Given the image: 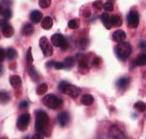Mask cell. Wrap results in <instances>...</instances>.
I'll use <instances>...</instances> for the list:
<instances>
[{
	"label": "cell",
	"mask_w": 146,
	"mask_h": 139,
	"mask_svg": "<svg viewBox=\"0 0 146 139\" xmlns=\"http://www.w3.org/2000/svg\"><path fill=\"white\" fill-rule=\"evenodd\" d=\"M35 130L38 133L48 138L51 134L50 120L44 111L37 110L35 112Z\"/></svg>",
	"instance_id": "1"
},
{
	"label": "cell",
	"mask_w": 146,
	"mask_h": 139,
	"mask_svg": "<svg viewBox=\"0 0 146 139\" xmlns=\"http://www.w3.org/2000/svg\"><path fill=\"white\" fill-rule=\"evenodd\" d=\"M114 52L118 58L122 61H124L131 55L132 46L128 42H121L114 47Z\"/></svg>",
	"instance_id": "2"
},
{
	"label": "cell",
	"mask_w": 146,
	"mask_h": 139,
	"mask_svg": "<svg viewBox=\"0 0 146 139\" xmlns=\"http://www.w3.org/2000/svg\"><path fill=\"white\" fill-rule=\"evenodd\" d=\"M58 89L61 92L64 93L68 96H69L71 98H77L79 96V94L81 92V90L79 89V87L71 85L69 83H68L67 81H62L59 84H58Z\"/></svg>",
	"instance_id": "3"
},
{
	"label": "cell",
	"mask_w": 146,
	"mask_h": 139,
	"mask_svg": "<svg viewBox=\"0 0 146 139\" xmlns=\"http://www.w3.org/2000/svg\"><path fill=\"white\" fill-rule=\"evenodd\" d=\"M42 102L49 109H57L63 105V100L54 94H48L42 99Z\"/></svg>",
	"instance_id": "4"
},
{
	"label": "cell",
	"mask_w": 146,
	"mask_h": 139,
	"mask_svg": "<svg viewBox=\"0 0 146 139\" xmlns=\"http://www.w3.org/2000/svg\"><path fill=\"white\" fill-rule=\"evenodd\" d=\"M39 46H40V49L44 56H47V57L52 56V55L54 53V48H53V45L51 44V42L48 41L47 37L43 36L40 38Z\"/></svg>",
	"instance_id": "5"
},
{
	"label": "cell",
	"mask_w": 146,
	"mask_h": 139,
	"mask_svg": "<svg viewBox=\"0 0 146 139\" xmlns=\"http://www.w3.org/2000/svg\"><path fill=\"white\" fill-rule=\"evenodd\" d=\"M51 44L55 47L61 48L62 50H67L68 43L61 34H54L51 36Z\"/></svg>",
	"instance_id": "6"
},
{
	"label": "cell",
	"mask_w": 146,
	"mask_h": 139,
	"mask_svg": "<svg viewBox=\"0 0 146 139\" xmlns=\"http://www.w3.org/2000/svg\"><path fill=\"white\" fill-rule=\"evenodd\" d=\"M127 23L129 28L136 29L139 23V15L135 10H130L127 14Z\"/></svg>",
	"instance_id": "7"
},
{
	"label": "cell",
	"mask_w": 146,
	"mask_h": 139,
	"mask_svg": "<svg viewBox=\"0 0 146 139\" xmlns=\"http://www.w3.org/2000/svg\"><path fill=\"white\" fill-rule=\"evenodd\" d=\"M30 119L31 116L29 113H24L19 117L18 121H17V128L19 131L24 132L28 129L29 124L30 122Z\"/></svg>",
	"instance_id": "8"
},
{
	"label": "cell",
	"mask_w": 146,
	"mask_h": 139,
	"mask_svg": "<svg viewBox=\"0 0 146 139\" xmlns=\"http://www.w3.org/2000/svg\"><path fill=\"white\" fill-rule=\"evenodd\" d=\"M1 31L5 38H11L14 35V29L6 19L1 20Z\"/></svg>",
	"instance_id": "9"
},
{
	"label": "cell",
	"mask_w": 146,
	"mask_h": 139,
	"mask_svg": "<svg viewBox=\"0 0 146 139\" xmlns=\"http://www.w3.org/2000/svg\"><path fill=\"white\" fill-rule=\"evenodd\" d=\"M109 135L111 139H126L125 134L116 125H112L109 130Z\"/></svg>",
	"instance_id": "10"
},
{
	"label": "cell",
	"mask_w": 146,
	"mask_h": 139,
	"mask_svg": "<svg viewBox=\"0 0 146 139\" xmlns=\"http://www.w3.org/2000/svg\"><path fill=\"white\" fill-rule=\"evenodd\" d=\"M57 119H58V122L61 127H66L69 121H70V115L68 112H60L58 116H57Z\"/></svg>",
	"instance_id": "11"
},
{
	"label": "cell",
	"mask_w": 146,
	"mask_h": 139,
	"mask_svg": "<svg viewBox=\"0 0 146 139\" xmlns=\"http://www.w3.org/2000/svg\"><path fill=\"white\" fill-rule=\"evenodd\" d=\"M79 70L80 73L85 74L89 70V61L85 55H81L79 59Z\"/></svg>",
	"instance_id": "12"
},
{
	"label": "cell",
	"mask_w": 146,
	"mask_h": 139,
	"mask_svg": "<svg viewBox=\"0 0 146 139\" xmlns=\"http://www.w3.org/2000/svg\"><path fill=\"white\" fill-rule=\"evenodd\" d=\"M112 39L114 42H117V43L124 42L125 39H126V33L124 32V30L117 29L113 33Z\"/></svg>",
	"instance_id": "13"
},
{
	"label": "cell",
	"mask_w": 146,
	"mask_h": 139,
	"mask_svg": "<svg viewBox=\"0 0 146 139\" xmlns=\"http://www.w3.org/2000/svg\"><path fill=\"white\" fill-rule=\"evenodd\" d=\"M27 71H28V74L30 76L31 80L34 81V82H38V81H39L38 73L37 70H36V68L34 67V65H29L28 67H27Z\"/></svg>",
	"instance_id": "14"
},
{
	"label": "cell",
	"mask_w": 146,
	"mask_h": 139,
	"mask_svg": "<svg viewBox=\"0 0 146 139\" xmlns=\"http://www.w3.org/2000/svg\"><path fill=\"white\" fill-rule=\"evenodd\" d=\"M129 83H130V78L128 76H123L117 81L116 86L118 88H119L121 90H124L129 86Z\"/></svg>",
	"instance_id": "15"
},
{
	"label": "cell",
	"mask_w": 146,
	"mask_h": 139,
	"mask_svg": "<svg viewBox=\"0 0 146 139\" xmlns=\"http://www.w3.org/2000/svg\"><path fill=\"white\" fill-rule=\"evenodd\" d=\"M21 33L23 36H30L34 33V27L32 23H26L22 27Z\"/></svg>",
	"instance_id": "16"
},
{
	"label": "cell",
	"mask_w": 146,
	"mask_h": 139,
	"mask_svg": "<svg viewBox=\"0 0 146 139\" xmlns=\"http://www.w3.org/2000/svg\"><path fill=\"white\" fill-rule=\"evenodd\" d=\"M9 82L13 88H19L22 85V79L19 76L13 75L9 77Z\"/></svg>",
	"instance_id": "17"
},
{
	"label": "cell",
	"mask_w": 146,
	"mask_h": 139,
	"mask_svg": "<svg viewBox=\"0 0 146 139\" xmlns=\"http://www.w3.org/2000/svg\"><path fill=\"white\" fill-rule=\"evenodd\" d=\"M30 20L34 23H38L40 22L43 19V13L38 10H34L31 12L30 15H29Z\"/></svg>",
	"instance_id": "18"
},
{
	"label": "cell",
	"mask_w": 146,
	"mask_h": 139,
	"mask_svg": "<svg viewBox=\"0 0 146 139\" xmlns=\"http://www.w3.org/2000/svg\"><path fill=\"white\" fill-rule=\"evenodd\" d=\"M53 24H54L53 19L50 16H46L44 19L42 20L41 26H42L43 29H44L46 30H48V29H50L53 27Z\"/></svg>",
	"instance_id": "19"
},
{
	"label": "cell",
	"mask_w": 146,
	"mask_h": 139,
	"mask_svg": "<svg viewBox=\"0 0 146 139\" xmlns=\"http://www.w3.org/2000/svg\"><path fill=\"white\" fill-rule=\"evenodd\" d=\"M81 103L84 106H91L94 102V98L92 95L90 94H84L80 100Z\"/></svg>",
	"instance_id": "20"
},
{
	"label": "cell",
	"mask_w": 146,
	"mask_h": 139,
	"mask_svg": "<svg viewBox=\"0 0 146 139\" xmlns=\"http://www.w3.org/2000/svg\"><path fill=\"white\" fill-rule=\"evenodd\" d=\"M101 20L102 23L104 24V26L107 29H110L112 28V24L110 22V17L108 13H104L101 15Z\"/></svg>",
	"instance_id": "21"
},
{
	"label": "cell",
	"mask_w": 146,
	"mask_h": 139,
	"mask_svg": "<svg viewBox=\"0 0 146 139\" xmlns=\"http://www.w3.org/2000/svg\"><path fill=\"white\" fill-rule=\"evenodd\" d=\"M135 65L136 66H144L146 65V54H140L135 59Z\"/></svg>",
	"instance_id": "22"
},
{
	"label": "cell",
	"mask_w": 146,
	"mask_h": 139,
	"mask_svg": "<svg viewBox=\"0 0 146 139\" xmlns=\"http://www.w3.org/2000/svg\"><path fill=\"white\" fill-rule=\"evenodd\" d=\"M110 22L113 27H120L123 24V20L119 15H113L110 17Z\"/></svg>",
	"instance_id": "23"
},
{
	"label": "cell",
	"mask_w": 146,
	"mask_h": 139,
	"mask_svg": "<svg viewBox=\"0 0 146 139\" xmlns=\"http://www.w3.org/2000/svg\"><path fill=\"white\" fill-rule=\"evenodd\" d=\"M18 57V52L14 48H9L6 50V58L9 60H13Z\"/></svg>",
	"instance_id": "24"
},
{
	"label": "cell",
	"mask_w": 146,
	"mask_h": 139,
	"mask_svg": "<svg viewBox=\"0 0 146 139\" xmlns=\"http://www.w3.org/2000/svg\"><path fill=\"white\" fill-rule=\"evenodd\" d=\"M63 63H64V69L69 70L74 66V65L75 63V60H74V57L69 56V57H67V58L64 59Z\"/></svg>",
	"instance_id": "25"
},
{
	"label": "cell",
	"mask_w": 146,
	"mask_h": 139,
	"mask_svg": "<svg viewBox=\"0 0 146 139\" xmlns=\"http://www.w3.org/2000/svg\"><path fill=\"white\" fill-rule=\"evenodd\" d=\"M80 26V20L79 19H73L68 22V27L71 29H77Z\"/></svg>",
	"instance_id": "26"
},
{
	"label": "cell",
	"mask_w": 146,
	"mask_h": 139,
	"mask_svg": "<svg viewBox=\"0 0 146 139\" xmlns=\"http://www.w3.org/2000/svg\"><path fill=\"white\" fill-rule=\"evenodd\" d=\"M47 91H48V85L46 83H42V84H40L37 87L36 93L38 96H43V95H44L45 93L47 92Z\"/></svg>",
	"instance_id": "27"
},
{
	"label": "cell",
	"mask_w": 146,
	"mask_h": 139,
	"mask_svg": "<svg viewBox=\"0 0 146 139\" xmlns=\"http://www.w3.org/2000/svg\"><path fill=\"white\" fill-rule=\"evenodd\" d=\"M1 16L3 18V19L9 20L12 18V12L10 9H3L1 8Z\"/></svg>",
	"instance_id": "28"
},
{
	"label": "cell",
	"mask_w": 146,
	"mask_h": 139,
	"mask_svg": "<svg viewBox=\"0 0 146 139\" xmlns=\"http://www.w3.org/2000/svg\"><path fill=\"white\" fill-rule=\"evenodd\" d=\"M134 108L135 110H137L139 112H144L146 110V104L144 102H137L135 105H134Z\"/></svg>",
	"instance_id": "29"
},
{
	"label": "cell",
	"mask_w": 146,
	"mask_h": 139,
	"mask_svg": "<svg viewBox=\"0 0 146 139\" xmlns=\"http://www.w3.org/2000/svg\"><path fill=\"white\" fill-rule=\"evenodd\" d=\"M90 45V40L86 38L80 39L78 41V47L81 49H85Z\"/></svg>",
	"instance_id": "30"
},
{
	"label": "cell",
	"mask_w": 146,
	"mask_h": 139,
	"mask_svg": "<svg viewBox=\"0 0 146 139\" xmlns=\"http://www.w3.org/2000/svg\"><path fill=\"white\" fill-rule=\"evenodd\" d=\"M0 98H1V103L2 104H6L10 101V96L7 92L2 91L0 94Z\"/></svg>",
	"instance_id": "31"
},
{
	"label": "cell",
	"mask_w": 146,
	"mask_h": 139,
	"mask_svg": "<svg viewBox=\"0 0 146 139\" xmlns=\"http://www.w3.org/2000/svg\"><path fill=\"white\" fill-rule=\"evenodd\" d=\"M26 61L28 65H32V63L34 62V58H33V54H32V48L29 47L27 51V55H26Z\"/></svg>",
	"instance_id": "32"
},
{
	"label": "cell",
	"mask_w": 146,
	"mask_h": 139,
	"mask_svg": "<svg viewBox=\"0 0 146 139\" xmlns=\"http://www.w3.org/2000/svg\"><path fill=\"white\" fill-rule=\"evenodd\" d=\"M52 0H38V5L42 9H48L51 5Z\"/></svg>",
	"instance_id": "33"
},
{
	"label": "cell",
	"mask_w": 146,
	"mask_h": 139,
	"mask_svg": "<svg viewBox=\"0 0 146 139\" xmlns=\"http://www.w3.org/2000/svg\"><path fill=\"white\" fill-rule=\"evenodd\" d=\"M12 5V0H1V8L9 9Z\"/></svg>",
	"instance_id": "34"
},
{
	"label": "cell",
	"mask_w": 146,
	"mask_h": 139,
	"mask_svg": "<svg viewBox=\"0 0 146 139\" xmlns=\"http://www.w3.org/2000/svg\"><path fill=\"white\" fill-rule=\"evenodd\" d=\"M104 10H106V11H113V3L112 2H106L104 4Z\"/></svg>",
	"instance_id": "35"
},
{
	"label": "cell",
	"mask_w": 146,
	"mask_h": 139,
	"mask_svg": "<svg viewBox=\"0 0 146 139\" xmlns=\"http://www.w3.org/2000/svg\"><path fill=\"white\" fill-rule=\"evenodd\" d=\"M101 59L97 56V57H95V58L93 59V61H92V65H93L94 67H99V66L101 65Z\"/></svg>",
	"instance_id": "36"
},
{
	"label": "cell",
	"mask_w": 146,
	"mask_h": 139,
	"mask_svg": "<svg viewBox=\"0 0 146 139\" xmlns=\"http://www.w3.org/2000/svg\"><path fill=\"white\" fill-rule=\"evenodd\" d=\"M93 6L96 9H101L102 8L104 7V4L102 3L101 0H96L94 3H93Z\"/></svg>",
	"instance_id": "37"
},
{
	"label": "cell",
	"mask_w": 146,
	"mask_h": 139,
	"mask_svg": "<svg viewBox=\"0 0 146 139\" xmlns=\"http://www.w3.org/2000/svg\"><path fill=\"white\" fill-rule=\"evenodd\" d=\"M54 68L56 70L64 69V65L63 62H55L54 63Z\"/></svg>",
	"instance_id": "38"
},
{
	"label": "cell",
	"mask_w": 146,
	"mask_h": 139,
	"mask_svg": "<svg viewBox=\"0 0 146 139\" xmlns=\"http://www.w3.org/2000/svg\"><path fill=\"white\" fill-rule=\"evenodd\" d=\"M28 107H29V102L27 101H23L22 102L19 104V108L22 109V110L27 109Z\"/></svg>",
	"instance_id": "39"
},
{
	"label": "cell",
	"mask_w": 146,
	"mask_h": 139,
	"mask_svg": "<svg viewBox=\"0 0 146 139\" xmlns=\"http://www.w3.org/2000/svg\"><path fill=\"white\" fill-rule=\"evenodd\" d=\"M0 54H1V57H0V60L1 62H3L4 60V58L6 57V52L3 49H0Z\"/></svg>",
	"instance_id": "40"
},
{
	"label": "cell",
	"mask_w": 146,
	"mask_h": 139,
	"mask_svg": "<svg viewBox=\"0 0 146 139\" xmlns=\"http://www.w3.org/2000/svg\"><path fill=\"white\" fill-rule=\"evenodd\" d=\"M138 46H139V48L140 49H146V41H144V40L140 41L139 43V45Z\"/></svg>",
	"instance_id": "41"
},
{
	"label": "cell",
	"mask_w": 146,
	"mask_h": 139,
	"mask_svg": "<svg viewBox=\"0 0 146 139\" xmlns=\"http://www.w3.org/2000/svg\"><path fill=\"white\" fill-rule=\"evenodd\" d=\"M31 139H44V137H43V135H41L39 133H35Z\"/></svg>",
	"instance_id": "42"
},
{
	"label": "cell",
	"mask_w": 146,
	"mask_h": 139,
	"mask_svg": "<svg viewBox=\"0 0 146 139\" xmlns=\"http://www.w3.org/2000/svg\"><path fill=\"white\" fill-rule=\"evenodd\" d=\"M54 61H53V60H50V61H48L47 64H46V66L48 67V68H51L52 66H54Z\"/></svg>",
	"instance_id": "43"
},
{
	"label": "cell",
	"mask_w": 146,
	"mask_h": 139,
	"mask_svg": "<svg viewBox=\"0 0 146 139\" xmlns=\"http://www.w3.org/2000/svg\"><path fill=\"white\" fill-rule=\"evenodd\" d=\"M83 15H84V17H85V18H89L90 15H91V13H90V10H84V12L83 13Z\"/></svg>",
	"instance_id": "44"
},
{
	"label": "cell",
	"mask_w": 146,
	"mask_h": 139,
	"mask_svg": "<svg viewBox=\"0 0 146 139\" xmlns=\"http://www.w3.org/2000/svg\"><path fill=\"white\" fill-rule=\"evenodd\" d=\"M1 139H9V138H8L7 137H3V138H2Z\"/></svg>",
	"instance_id": "45"
},
{
	"label": "cell",
	"mask_w": 146,
	"mask_h": 139,
	"mask_svg": "<svg viewBox=\"0 0 146 139\" xmlns=\"http://www.w3.org/2000/svg\"><path fill=\"white\" fill-rule=\"evenodd\" d=\"M109 1H110H110H113V0H109Z\"/></svg>",
	"instance_id": "46"
}]
</instances>
